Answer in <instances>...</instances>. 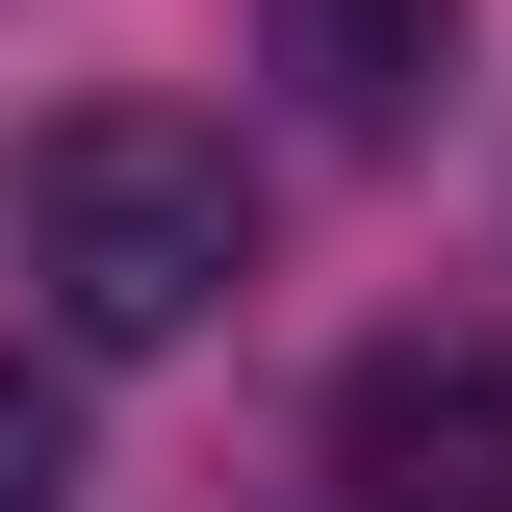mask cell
<instances>
[{
	"instance_id": "obj_3",
	"label": "cell",
	"mask_w": 512,
	"mask_h": 512,
	"mask_svg": "<svg viewBox=\"0 0 512 512\" xmlns=\"http://www.w3.org/2000/svg\"><path fill=\"white\" fill-rule=\"evenodd\" d=\"M256 26H282V103H308L333 154H410L436 77H461V0H256Z\"/></svg>"
},
{
	"instance_id": "obj_2",
	"label": "cell",
	"mask_w": 512,
	"mask_h": 512,
	"mask_svg": "<svg viewBox=\"0 0 512 512\" xmlns=\"http://www.w3.org/2000/svg\"><path fill=\"white\" fill-rule=\"evenodd\" d=\"M333 487L359 512H512V359L487 333H384L359 410H333Z\"/></svg>"
},
{
	"instance_id": "obj_1",
	"label": "cell",
	"mask_w": 512,
	"mask_h": 512,
	"mask_svg": "<svg viewBox=\"0 0 512 512\" xmlns=\"http://www.w3.org/2000/svg\"><path fill=\"white\" fill-rule=\"evenodd\" d=\"M0 256H26V308H52L77 359H180L256 282V154L205 103H52L0 154Z\"/></svg>"
},
{
	"instance_id": "obj_4",
	"label": "cell",
	"mask_w": 512,
	"mask_h": 512,
	"mask_svg": "<svg viewBox=\"0 0 512 512\" xmlns=\"http://www.w3.org/2000/svg\"><path fill=\"white\" fill-rule=\"evenodd\" d=\"M0 512H77V384L0 359Z\"/></svg>"
}]
</instances>
